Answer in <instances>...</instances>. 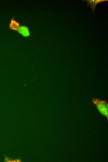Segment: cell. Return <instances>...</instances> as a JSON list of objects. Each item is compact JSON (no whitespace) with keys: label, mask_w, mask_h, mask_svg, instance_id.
I'll list each match as a JSON object with an SVG mask.
<instances>
[{"label":"cell","mask_w":108,"mask_h":162,"mask_svg":"<svg viewBox=\"0 0 108 162\" xmlns=\"http://www.w3.org/2000/svg\"><path fill=\"white\" fill-rule=\"evenodd\" d=\"M92 102L95 104L97 108L103 116L108 118V104L104 100L98 99H94Z\"/></svg>","instance_id":"1"},{"label":"cell","mask_w":108,"mask_h":162,"mask_svg":"<svg viewBox=\"0 0 108 162\" xmlns=\"http://www.w3.org/2000/svg\"><path fill=\"white\" fill-rule=\"evenodd\" d=\"M18 33L24 37H28L30 35V32L28 28L24 26L19 27L18 30Z\"/></svg>","instance_id":"2"},{"label":"cell","mask_w":108,"mask_h":162,"mask_svg":"<svg viewBox=\"0 0 108 162\" xmlns=\"http://www.w3.org/2000/svg\"><path fill=\"white\" fill-rule=\"evenodd\" d=\"M20 26V24L18 21L13 18L11 19L9 25V28L10 29L16 31L18 30Z\"/></svg>","instance_id":"3"}]
</instances>
